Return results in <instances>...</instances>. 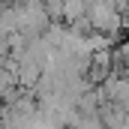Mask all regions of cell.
I'll use <instances>...</instances> for the list:
<instances>
[{
    "label": "cell",
    "instance_id": "cell-1",
    "mask_svg": "<svg viewBox=\"0 0 129 129\" xmlns=\"http://www.w3.org/2000/svg\"><path fill=\"white\" fill-rule=\"evenodd\" d=\"M9 39V30H6V24H3V15H0V42H6Z\"/></svg>",
    "mask_w": 129,
    "mask_h": 129
}]
</instances>
